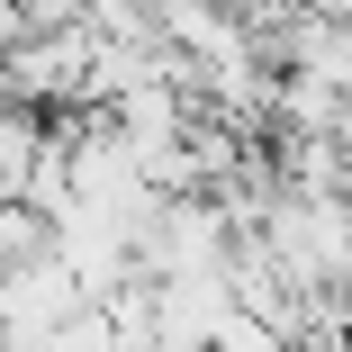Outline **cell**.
<instances>
[{"mask_svg": "<svg viewBox=\"0 0 352 352\" xmlns=\"http://www.w3.org/2000/svg\"><path fill=\"white\" fill-rule=\"evenodd\" d=\"M91 73H100V28L73 19V28H36V36H10L0 45V82L10 100H36V109H91Z\"/></svg>", "mask_w": 352, "mask_h": 352, "instance_id": "1", "label": "cell"}]
</instances>
